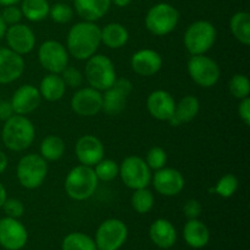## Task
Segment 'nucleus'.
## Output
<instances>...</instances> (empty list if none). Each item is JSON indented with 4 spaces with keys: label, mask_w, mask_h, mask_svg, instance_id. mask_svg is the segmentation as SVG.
Listing matches in <instances>:
<instances>
[{
    "label": "nucleus",
    "mask_w": 250,
    "mask_h": 250,
    "mask_svg": "<svg viewBox=\"0 0 250 250\" xmlns=\"http://www.w3.org/2000/svg\"><path fill=\"white\" fill-rule=\"evenodd\" d=\"M100 44V27L90 21H81L73 24L66 38L68 54L80 61L88 60L97 54Z\"/></svg>",
    "instance_id": "f257e3e1"
},
{
    "label": "nucleus",
    "mask_w": 250,
    "mask_h": 250,
    "mask_svg": "<svg viewBox=\"0 0 250 250\" xmlns=\"http://www.w3.org/2000/svg\"><path fill=\"white\" fill-rule=\"evenodd\" d=\"M36 138V128L31 120L23 115H12L1 129L5 148L11 151H23L31 146Z\"/></svg>",
    "instance_id": "f03ea898"
},
{
    "label": "nucleus",
    "mask_w": 250,
    "mask_h": 250,
    "mask_svg": "<svg viewBox=\"0 0 250 250\" xmlns=\"http://www.w3.org/2000/svg\"><path fill=\"white\" fill-rule=\"evenodd\" d=\"M99 180L90 166L77 165L68 171L63 188L68 197L76 202H84L97 192Z\"/></svg>",
    "instance_id": "7ed1b4c3"
},
{
    "label": "nucleus",
    "mask_w": 250,
    "mask_h": 250,
    "mask_svg": "<svg viewBox=\"0 0 250 250\" xmlns=\"http://www.w3.org/2000/svg\"><path fill=\"white\" fill-rule=\"evenodd\" d=\"M84 77L94 89L105 92L116 81V70L111 59L103 54H94L85 60Z\"/></svg>",
    "instance_id": "20e7f679"
},
{
    "label": "nucleus",
    "mask_w": 250,
    "mask_h": 250,
    "mask_svg": "<svg viewBox=\"0 0 250 250\" xmlns=\"http://www.w3.org/2000/svg\"><path fill=\"white\" fill-rule=\"evenodd\" d=\"M216 37V28L211 22L198 20L186 29L183 44L190 55H202L207 54L214 46Z\"/></svg>",
    "instance_id": "39448f33"
},
{
    "label": "nucleus",
    "mask_w": 250,
    "mask_h": 250,
    "mask_svg": "<svg viewBox=\"0 0 250 250\" xmlns=\"http://www.w3.org/2000/svg\"><path fill=\"white\" fill-rule=\"evenodd\" d=\"M48 175V161L39 154H26L16 166V177L26 189H37L45 181Z\"/></svg>",
    "instance_id": "423d86ee"
},
{
    "label": "nucleus",
    "mask_w": 250,
    "mask_h": 250,
    "mask_svg": "<svg viewBox=\"0 0 250 250\" xmlns=\"http://www.w3.org/2000/svg\"><path fill=\"white\" fill-rule=\"evenodd\" d=\"M180 22V12L168 2H159L151 6L146 15V29L156 37H164L175 31Z\"/></svg>",
    "instance_id": "0eeeda50"
},
{
    "label": "nucleus",
    "mask_w": 250,
    "mask_h": 250,
    "mask_svg": "<svg viewBox=\"0 0 250 250\" xmlns=\"http://www.w3.org/2000/svg\"><path fill=\"white\" fill-rule=\"evenodd\" d=\"M187 71L190 80L202 88L214 87L221 77L219 63L205 54L190 56L187 63Z\"/></svg>",
    "instance_id": "6e6552de"
},
{
    "label": "nucleus",
    "mask_w": 250,
    "mask_h": 250,
    "mask_svg": "<svg viewBox=\"0 0 250 250\" xmlns=\"http://www.w3.org/2000/svg\"><path fill=\"white\" fill-rule=\"evenodd\" d=\"M119 176L126 187L131 189L146 188L151 183V170L141 156L131 155L124 159L119 168Z\"/></svg>",
    "instance_id": "1a4fd4ad"
},
{
    "label": "nucleus",
    "mask_w": 250,
    "mask_h": 250,
    "mask_svg": "<svg viewBox=\"0 0 250 250\" xmlns=\"http://www.w3.org/2000/svg\"><path fill=\"white\" fill-rule=\"evenodd\" d=\"M128 229L122 220L107 219L100 224L95 232V246L98 250H119L126 243Z\"/></svg>",
    "instance_id": "9d476101"
},
{
    "label": "nucleus",
    "mask_w": 250,
    "mask_h": 250,
    "mask_svg": "<svg viewBox=\"0 0 250 250\" xmlns=\"http://www.w3.org/2000/svg\"><path fill=\"white\" fill-rule=\"evenodd\" d=\"M70 54L62 43L49 39L42 43L38 49V61L42 67L49 73L60 75L68 66Z\"/></svg>",
    "instance_id": "9b49d317"
},
{
    "label": "nucleus",
    "mask_w": 250,
    "mask_h": 250,
    "mask_svg": "<svg viewBox=\"0 0 250 250\" xmlns=\"http://www.w3.org/2000/svg\"><path fill=\"white\" fill-rule=\"evenodd\" d=\"M133 90V84L127 78H116L114 84L103 94L102 111L109 116H117L126 109L127 100Z\"/></svg>",
    "instance_id": "f8f14e48"
},
{
    "label": "nucleus",
    "mask_w": 250,
    "mask_h": 250,
    "mask_svg": "<svg viewBox=\"0 0 250 250\" xmlns=\"http://www.w3.org/2000/svg\"><path fill=\"white\" fill-rule=\"evenodd\" d=\"M103 94L92 87L80 88L71 98V109L82 117H93L102 111Z\"/></svg>",
    "instance_id": "ddd939ff"
},
{
    "label": "nucleus",
    "mask_w": 250,
    "mask_h": 250,
    "mask_svg": "<svg viewBox=\"0 0 250 250\" xmlns=\"http://www.w3.org/2000/svg\"><path fill=\"white\" fill-rule=\"evenodd\" d=\"M28 241V232L19 219L0 220V246L5 250H21Z\"/></svg>",
    "instance_id": "4468645a"
},
{
    "label": "nucleus",
    "mask_w": 250,
    "mask_h": 250,
    "mask_svg": "<svg viewBox=\"0 0 250 250\" xmlns=\"http://www.w3.org/2000/svg\"><path fill=\"white\" fill-rule=\"evenodd\" d=\"M154 189L164 197H176L183 190L185 177L178 170L172 167H163L151 175Z\"/></svg>",
    "instance_id": "2eb2a0df"
},
{
    "label": "nucleus",
    "mask_w": 250,
    "mask_h": 250,
    "mask_svg": "<svg viewBox=\"0 0 250 250\" xmlns=\"http://www.w3.org/2000/svg\"><path fill=\"white\" fill-rule=\"evenodd\" d=\"M5 38H6L7 48L22 56L31 53L37 43L33 29L21 22L7 27Z\"/></svg>",
    "instance_id": "dca6fc26"
},
{
    "label": "nucleus",
    "mask_w": 250,
    "mask_h": 250,
    "mask_svg": "<svg viewBox=\"0 0 250 250\" xmlns=\"http://www.w3.org/2000/svg\"><path fill=\"white\" fill-rule=\"evenodd\" d=\"M75 154L81 165L93 166L104 159L105 148L98 137L93 134H84L76 142Z\"/></svg>",
    "instance_id": "f3484780"
},
{
    "label": "nucleus",
    "mask_w": 250,
    "mask_h": 250,
    "mask_svg": "<svg viewBox=\"0 0 250 250\" xmlns=\"http://www.w3.org/2000/svg\"><path fill=\"white\" fill-rule=\"evenodd\" d=\"M24 66L22 55L10 48L0 46V84H9L19 80L23 73Z\"/></svg>",
    "instance_id": "a211bd4d"
},
{
    "label": "nucleus",
    "mask_w": 250,
    "mask_h": 250,
    "mask_svg": "<svg viewBox=\"0 0 250 250\" xmlns=\"http://www.w3.org/2000/svg\"><path fill=\"white\" fill-rule=\"evenodd\" d=\"M176 100L167 90L158 89L146 98V109L151 117L159 121H167L175 112Z\"/></svg>",
    "instance_id": "6ab92c4d"
},
{
    "label": "nucleus",
    "mask_w": 250,
    "mask_h": 250,
    "mask_svg": "<svg viewBox=\"0 0 250 250\" xmlns=\"http://www.w3.org/2000/svg\"><path fill=\"white\" fill-rule=\"evenodd\" d=\"M41 102L42 97L38 88L32 84H23L17 88L10 100L15 114L23 116L36 111Z\"/></svg>",
    "instance_id": "aec40b11"
},
{
    "label": "nucleus",
    "mask_w": 250,
    "mask_h": 250,
    "mask_svg": "<svg viewBox=\"0 0 250 250\" xmlns=\"http://www.w3.org/2000/svg\"><path fill=\"white\" fill-rule=\"evenodd\" d=\"M131 67L137 75L142 77H150L161 70L163 58L153 49H141L132 55Z\"/></svg>",
    "instance_id": "412c9836"
},
{
    "label": "nucleus",
    "mask_w": 250,
    "mask_h": 250,
    "mask_svg": "<svg viewBox=\"0 0 250 250\" xmlns=\"http://www.w3.org/2000/svg\"><path fill=\"white\" fill-rule=\"evenodd\" d=\"M149 237L156 247L168 249L175 246L177 241V231L172 222L166 219H158L150 225Z\"/></svg>",
    "instance_id": "4be33fe9"
},
{
    "label": "nucleus",
    "mask_w": 250,
    "mask_h": 250,
    "mask_svg": "<svg viewBox=\"0 0 250 250\" xmlns=\"http://www.w3.org/2000/svg\"><path fill=\"white\" fill-rule=\"evenodd\" d=\"M200 110V102L195 95H185L178 103H176L175 112L168 120V124L173 127H178L190 122L197 117Z\"/></svg>",
    "instance_id": "5701e85b"
},
{
    "label": "nucleus",
    "mask_w": 250,
    "mask_h": 250,
    "mask_svg": "<svg viewBox=\"0 0 250 250\" xmlns=\"http://www.w3.org/2000/svg\"><path fill=\"white\" fill-rule=\"evenodd\" d=\"M75 11L83 21L95 22L104 17L111 6V0H73Z\"/></svg>",
    "instance_id": "b1692460"
},
{
    "label": "nucleus",
    "mask_w": 250,
    "mask_h": 250,
    "mask_svg": "<svg viewBox=\"0 0 250 250\" xmlns=\"http://www.w3.org/2000/svg\"><path fill=\"white\" fill-rule=\"evenodd\" d=\"M183 238L192 248H204L210 241V231L207 225L199 219L188 220L183 227Z\"/></svg>",
    "instance_id": "393cba45"
},
{
    "label": "nucleus",
    "mask_w": 250,
    "mask_h": 250,
    "mask_svg": "<svg viewBox=\"0 0 250 250\" xmlns=\"http://www.w3.org/2000/svg\"><path fill=\"white\" fill-rule=\"evenodd\" d=\"M100 38L105 46L116 50L126 45L129 39V33L124 24L119 22H110L105 24L104 28H100Z\"/></svg>",
    "instance_id": "a878e982"
},
{
    "label": "nucleus",
    "mask_w": 250,
    "mask_h": 250,
    "mask_svg": "<svg viewBox=\"0 0 250 250\" xmlns=\"http://www.w3.org/2000/svg\"><path fill=\"white\" fill-rule=\"evenodd\" d=\"M66 84L62 77L58 73H48L44 76L39 84V93L43 99L48 102H58L62 99L66 93Z\"/></svg>",
    "instance_id": "bb28decb"
},
{
    "label": "nucleus",
    "mask_w": 250,
    "mask_h": 250,
    "mask_svg": "<svg viewBox=\"0 0 250 250\" xmlns=\"http://www.w3.org/2000/svg\"><path fill=\"white\" fill-rule=\"evenodd\" d=\"M66 150L65 142L62 138L49 134L42 141L39 146V155L46 161H58L63 156Z\"/></svg>",
    "instance_id": "cd10ccee"
},
{
    "label": "nucleus",
    "mask_w": 250,
    "mask_h": 250,
    "mask_svg": "<svg viewBox=\"0 0 250 250\" xmlns=\"http://www.w3.org/2000/svg\"><path fill=\"white\" fill-rule=\"evenodd\" d=\"M229 29L234 38L243 45H250V15L247 11H238L231 17Z\"/></svg>",
    "instance_id": "c85d7f7f"
},
{
    "label": "nucleus",
    "mask_w": 250,
    "mask_h": 250,
    "mask_svg": "<svg viewBox=\"0 0 250 250\" xmlns=\"http://www.w3.org/2000/svg\"><path fill=\"white\" fill-rule=\"evenodd\" d=\"M21 11L23 17L31 22H41L49 16L48 0H21Z\"/></svg>",
    "instance_id": "c756f323"
},
{
    "label": "nucleus",
    "mask_w": 250,
    "mask_h": 250,
    "mask_svg": "<svg viewBox=\"0 0 250 250\" xmlns=\"http://www.w3.org/2000/svg\"><path fill=\"white\" fill-rule=\"evenodd\" d=\"M61 250H98L92 237L82 232H72L63 238Z\"/></svg>",
    "instance_id": "7c9ffc66"
},
{
    "label": "nucleus",
    "mask_w": 250,
    "mask_h": 250,
    "mask_svg": "<svg viewBox=\"0 0 250 250\" xmlns=\"http://www.w3.org/2000/svg\"><path fill=\"white\" fill-rule=\"evenodd\" d=\"M131 204L134 211L138 212V214H148L154 207L153 193L148 189V187L134 189L131 198Z\"/></svg>",
    "instance_id": "2f4dec72"
},
{
    "label": "nucleus",
    "mask_w": 250,
    "mask_h": 250,
    "mask_svg": "<svg viewBox=\"0 0 250 250\" xmlns=\"http://www.w3.org/2000/svg\"><path fill=\"white\" fill-rule=\"evenodd\" d=\"M119 168L120 166L117 165L116 161L111 160V159H102L99 163L93 166L97 178L103 182L114 181L119 176Z\"/></svg>",
    "instance_id": "473e14b6"
},
{
    "label": "nucleus",
    "mask_w": 250,
    "mask_h": 250,
    "mask_svg": "<svg viewBox=\"0 0 250 250\" xmlns=\"http://www.w3.org/2000/svg\"><path fill=\"white\" fill-rule=\"evenodd\" d=\"M238 186V178L234 175H232V173H226V175H224L217 181L216 186L212 189V192L219 195V197L227 199V198H231L237 192Z\"/></svg>",
    "instance_id": "72a5a7b5"
},
{
    "label": "nucleus",
    "mask_w": 250,
    "mask_h": 250,
    "mask_svg": "<svg viewBox=\"0 0 250 250\" xmlns=\"http://www.w3.org/2000/svg\"><path fill=\"white\" fill-rule=\"evenodd\" d=\"M229 90L234 98L242 100L249 98L250 82L249 78L242 73H236L229 82Z\"/></svg>",
    "instance_id": "f704fd0d"
},
{
    "label": "nucleus",
    "mask_w": 250,
    "mask_h": 250,
    "mask_svg": "<svg viewBox=\"0 0 250 250\" xmlns=\"http://www.w3.org/2000/svg\"><path fill=\"white\" fill-rule=\"evenodd\" d=\"M73 15H75V11L72 7L65 2H56L53 6H50V10H49L50 19L59 24H65L72 21Z\"/></svg>",
    "instance_id": "c9c22d12"
},
{
    "label": "nucleus",
    "mask_w": 250,
    "mask_h": 250,
    "mask_svg": "<svg viewBox=\"0 0 250 250\" xmlns=\"http://www.w3.org/2000/svg\"><path fill=\"white\" fill-rule=\"evenodd\" d=\"M146 165L149 166L151 171L160 170V168L165 167L166 163H167V154L161 146H153L146 153V158L144 159Z\"/></svg>",
    "instance_id": "e433bc0d"
},
{
    "label": "nucleus",
    "mask_w": 250,
    "mask_h": 250,
    "mask_svg": "<svg viewBox=\"0 0 250 250\" xmlns=\"http://www.w3.org/2000/svg\"><path fill=\"white\" fill-rule=\"evenodd\" d=\"M60 76L62 77L66 87L70 88H80L83 84V80H84L83 73L78 68L73 67V66H67L60 73Z\"/></svg>",
    "instance_id": "4c0bfd02"
},
{
    "label": "nucleus",
    "mask_w": 250,
    "mask_h": 250,
    "mask_svg": "<svg viewBox=\"0 0 250 250\" xmlns=\"http://www.w3.org/2000/svg\"><path fill=\"white\" fill-rule=\"evenodd\" d=\"M1 209L4 210L5 215L7 217H12V219H20L24 214L23 203L20 199H16V198H6Z\"/></svg>",
    "instance_id": "58836bf2"
},
{
    "label": "nucleus",
    "mask_w": 250,
    "mask_h": 250,
    "mask_svg": "<svg viewBox=\"0 0 250 250\" xmlns=\"http://www.w3.org/2000/svg\"><path fill=\"white\" fill-rule=\"evenodd\" d=\"M0 16L4 20L6 26H12V24L20 23L23 15H22V11L20 7H17L16 5H11V6H5L1 14H0Z\"/></svg>",
    "instance_id": "ea45409f"
},
{
    "label": "nucleus",
    "mask_w": 250,
    "mask_h": 250,
    "mask_svg": "<svg viewBox=\"0 0 250 250\" xmlns=\"http://www.w3.org/2000/svg\"><path fill=\"white\" fill-rule=\"evenodd\" d=\"M202 204L197 199L187 200L186 204L183 205V212H185V216L188 220L198 219L200 216V214H202Z\"/></svg>",
    "instance_id": "a19ab883"
},
{
    "label": "nucleus",
    "mask_w": 250,
    "mask_h": 250,
    "mask_svg": "<svg viewBox=\"0 0 250 250\" xmlns=\"http://www.w3.org/2000/svg\"><path fill=\"white\" fill-rule=\"evenodd\" d=\"M238 115L246 126H250V99L244 98L239 102Z\"/></svg>",
    "instance_id": "79ce46f5"
},
{
    "label": "nucleus",
    "mask_w": 250,
    "mask_h": 250,
    "mask_svg": "<svg viewBox=\"0 0 250 250\" xmlns=\"http://www.w3.org/2000/svg\"><path fill=\"white\" fill-rule=\"evenodd\" d=\"M15 115L10 100H0V121H6Z\"/></svg>",
    "instance_id": "37998d69"
},
{
    "label": "nucleus",
    "mask_w": 250,
    "mask_h": 250,
    "mask_svg": "<svg viewBox=\"0 0 250 250\" xmlns=\"http://www.w3.org/2000/svg\"><path fill=\"white\" fill-rule=\"evenodd\" d=\"M7 165H9V159H7V155L2 150H0V175L5 172V170L7 168Z\"/></svg>",
    "instance_id": "c03bdc74"
},
{
    "label": "nucleus",
    "mask_w": 250,
    "mask_h": 250,
    "mask_svg": "<svg viewBox=\"0 0 250 250\" xmlns=\"http://www.w3.org/2000/svg\"><path fill=\"white\" fill-rule=\"evenodd\" d=\"M6 198H7L6 188H5V186L2 185L1 182H0V209H1L2 204H4V203H5Z\"/></svg>",
    "instance_id": "a18cd8bd"
},
{
    "label": "nucleus",
    "mask_w": 250,
    "mask_h": 250,
    "mask_svg": "<svg viewBox=\"0 0 250 250\" xmlns=\"http://www.w3.org/2000/svg\"><path fill=\"white\" fill-rule=\"evenodd\" d=\"M132 0H111V4L116 5L117 7H126L127 5L131 4Z\"/></svg>",
    "instance_id": "49530a36"
},
{
    "label": "nucleus",
    "mask_w": 250,
    "mask_h": 250,
    "mask_svg": "<svg viewBox=\"0 0 250 250\" xmlns=\"http://www.w3.org/2000/svg\"><path fill=\"white\" fill-rule=\"evenodd\" d=\"M6 29H7L6 23H5L4 20H2L1 16H0V41H1V39L5 37V33H6Z\"/></svg>",
    "instance_id": "de8ad7c7"
},
{
    "label": "nucleus",
    "mask_w": 250,
    "mask_h": 250,
    "mask_svg": "<svg viewBox=\"0 0 250 250\" xmlns=\"http://www.w3.org/2000/svg\"><path fill=\"white\" fill-rule=\"evenodd\" d=\"M21 2V0H0V6H11V5H17Z\"/></svg>",
    "instance_id": "09e8293b"
}]
</instances>
